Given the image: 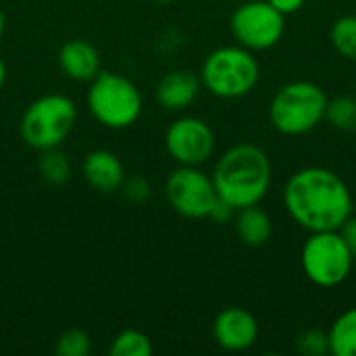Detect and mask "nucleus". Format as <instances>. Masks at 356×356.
I'll list each match as a JSON object with an SVG mask.
<instances>
[{
  "mask_svg": "<svg viewBox=\"0 0 356 356\" xmlns=\"http://www.w3.org/2000/svg\"><path fill=\"white\" fill-rule=\"evenodd\" d=\"M165 148L177 165L200 167L215 152V134L207 121L198 117H181L169 125Z\"/></svg>",
  "mask_w": 356,
  "mask_h": 356,
  "instance_id": "nucleus-10",
  "label": "nucleus"
},
{
  "mask_svg": "<svg viewBox=\"0 0 356 356\" xmlns=\"http://www.w3.org/2000/svg\"><path fill=\"white\" fill-rule=\"evenodd\" d=\"M81 171H83L86 181L94 190L104 192V194L117 192L125 179V169H123V163L119 161V156L115 152L102 150V148L92 150L83 159Z\"/></svg>",
  "mask_w": 356,
  "mask_h": 356,
  "instance_id": "nucleus-14",
  "label": "nucleus"
},
{
  "mask_svg": "<svg viewBox=\"0 0 356 356\" xmlns=\"http://www.w3.org/2000/svg\"><path fill=\"white\" fill-rule=\"evenodd\" d=\"M325 121L338 131H356V96H336L327 100Z\"/></svg>",
  "mask_w": 356,
  "mask_h": 356,
  "instance_id": "nucleus-19",
  "label": "nucleus"
},
{
  "mask_svg": "<svg viewBox=\"0 0 356 356\" xmlns=\"http://www.w3.org/2000/svg\"><path fill=\"white\" fill-rule=\"evenodd\" d=\"M4 27H6V19H4V13H2V8H0V38H2V33H4Z\"/></svg>",
  "mask_w": 356,
  "mask_h": 356,
  "instance_id": "nucleus-28",
  "label": "nucleus"
},
{
  "mask_svg": "<svg viewBox=\"0 0 356 356\" xmlns=\"http://www.w3.org/2000/svg\"><path fill=\"white\" fill-rule=\"evenodd\" d=\"M202 81L198 75L175 69L165 73L156 83V100L167 111H184L188 108L200 94Z\"/></svg>",
  "mask_w": 356,
  "mask_h": 356,
  "instance_id": "nucleus-13",
  "label": "nucleus"
},
{
  "mask_svg": "<svg viewBox=\"0 0 356 356\" xmlns=\"http://www.w3.org/2000/svg\"><path fill=\"white\" fill-rule=\"evenodd\" d=\"M165 196L171 209L186 219H209L217 190L213 177L202 173L198 167L179 165L165 181Z\"/></svg>",
  "mask_w": 356,
  "mask_h": 356,
  "instance_id": "nucleus-9",
  "label": "nucleus"
},
{
  "mask_svg": "<svg viewBox=\"0 0 356 356\" xmlns=\"http://www.w3.org/2000/svg\"><path fill=\"white\" fill-rule=\"evenodd\" d=\"M296 350L305 356L330 355V336L321 330H305L296 338Z\"/></svg>",
  "mask_w": 356,
  "mask_h": 356,
  "instance_id": "nucleus-22",
  "label": "nucleus"
},
{
  "mask_svg": "<svg viewBox=\"0 0 356 356\" xmlns=\"http://www.w3.org/2000/svg\"><path fill=\"white\" fill-rule=\"evenodd\" d=\"M111 356H150L152 355V342L144 332L138 330H125L117 334L108 348Z\"/></svg>",
  "mask_w": 356,
  "mask_h": 356,
  "instance_id": "nucleus-20",
  "label": "nucleus"
},
{
  "mask_svg": "<svg viewBox=\"0 0 356 356\" xmlns=\"http://www.w3.org/2000/svg\"><path fill=\"white\" fill-rule=\"evenodd\" d=\"M300 265L311 284L319 288H336L348 280L355 257L340 229L313 232L300 250Z\"/></svg>",
  "mask_w": 356,
  "mask_h": 356,
  "instance_id": "nucleus-7",
  "label": "nucleus"
},
{
  "mask_svg": "<svg viewBox=\"0 0 356 356\" xmlns=\"http://www.w3.org/2000/svg\"><path fill=\"white\" fill-rule=\"evenodd\" d=\"M38 171L48 186H63L71 177V163L58 148H48L40 152Z\"/></svg>",
  "mask_w": 356,
  "mask_h": 356,
  "instance_id": "nucleus-17",
  "label": "nucleus"
},
{
  "mask_svg": "<svg viewBox=\"0 0 356 356\" xmlns=\"http://www.w3.org/2000/svg\"><path fill=\"white\" fill-rule=\"evenodd\" d=\"M234 40L252 50H269L280 44L286 31V15L275 10L267 0L242 2L229 19Z\"/></svg>",
  "mask_w": 356,
  "mask_h": 356,
  "instance_id": "nucleus-8",
  "label": "nucleus"
},
{
  "mask_svg": "<svg viewBox=\"0 0 356 356\" xmlns=\"http://www.w3.org/2000/svg\"><path fill=\"white\" fill-rule=\"evenodd\" d=\"M271 161L254 144H236L221 154L213 169L217 196L236 211L261 204L271 186Z\"/></svg>",
  "mask_w": 356,
  "mask_h": 356,
  "instance_id": "nucleus-2",
  "label": "nucleus"
},
{
  "mask_svg": "<svg viewBox=\"0 0 356 356\" xmlns=\"http://www.w3.org/2000/svg\"><path fill=\"white\" fill-rule=\"evenodd\" d=\"M213 338L223 350H248L259 340V321L246 309L227 307L213 321Z\"/></svg>",
  "mask_w": 356,
  "mask_h": 356,
  "instance_id": "nucleus-11",
  "label": "nucleus"
},
{
  "mask_svg": "<svg viewBox=\"0 0 356 356\" xmlns=\"http://www.w3.org/2000/svg\"><path fill=\"white\" fill-rule=\"evenodd\" d=\"M54 350L58 356H88L92 350V340L81 330H67L58 336Z\"/></svg>",
  "mask_w": 356,
  "mask_h": 356,
  "instance_id": "nucleus-21",
  "label": "nucleus"
},
{
  "mask_svg": "<svg viewBox=\"0 0 356 356\" xmlns=\"http://www.w3.org/2000/svg\"><path fill=\"white\" fill-rule=\"evenodd\" d=\"M330 355L356 356V307L344 311L330 327Z\"/></svg>",
  "mask_w": 356,
  "mask_h": 356,
  "instance_id": "nucleus-16",
  "label": "nucleus"
},
{
  "mask_svg": "<svg viewBox=\"0 0 356 356\" xmlns=\"http://www.w3.org/2000/svg\"><path fill=\"white\" fill-rule=\"evenodd\" d=\"M288 215L307 232L340 229L353 215L348 184L332 169L305 167L290 175L284 186Z\"/></svg>",
  "mask_w": 356,
  "mask_h": 356,
  "instance_id": "nucleus-1",
  "label": "nucleus"
},
{
  "mask_svg": "<svg viewBox=\"0 0 356 356\" xmlns=\"http://www.w3.org/2000/svg\"><path fill=\"white\" fill-rule=\"evenodd\" d=\"M275 10H280L282 15H294V13H298L305 4H307V0H267Z\"/></svg>",
  "mask_w": 356,
  "mask_h": 356,
  "instance_id": "nucleus-26",
  "label": "nucleus"
},
{
  "mask_svg": "<svg viewBox=\"0 0 356 356\" xmlns=\"http://www.w3.org/2000/svg\"><path fill=\"white\" fill-rule=\"evenodd\" d=\"M340 234H342V238H344V242H346L350 254L355 257L356 261V217L350 215V217L346 219V223L340 227Z\"/></svg>",
  "mask_w": 356,
  "mask_h": 356,
  "instance_id": "nucleus-25",
  "label": "nucleus"
},
{
  "mask_svg": "<svg viewBox=\"0 0 356 356\" xmlns=\"http://www.w3.org/2000/svg\"><path fill=\"white\" fill-rule=\"evenodd\" d=\"M234 225H236V234L240 242L250 248H259L267 244L273 234L271 217L259 204L238 209L234 215Z\"/></svg>",
  "mask_w": 356,
  "mask_h": 356,
  "instance_id": "nucleus-15",
  "label": "nucleus"
},
{
  "mask_svg": "<svg viewBox=\"0 0 356 356\" xmlns=\"http://www.w3.org/2000/svg\"><path fill=\"white\" fill-rule=\"evenodd\" d=\"M261 77V65L252 50L236 44L213 50L200 69L202 88L223 100H236L250 94Z\"/></svg>",
  "mask_w": 356,
  "mask_h": 356,
  "instance_id": "nucleus-4",
  "label": "nucleus"
},
{
  "mask_svg": "<svg viewBox=\"0 0 356 356\" xmlns=\"http://www.w3.org/2000/svg\"><path fill=\"white\" fill-rule=\"evenodd\" d=\"M330 40L342 58L356 63V15L338 17L332 25Z\"/></svg>",
  "mask_w": 356,
  "mask_h": 356,
  "instance_id": "nucleus-18",
  "label": "nucleus"
},
{
  "mask_svg": "<svg viewBox=\"0 0 356 356\" xmlns=\"http://www.w3.org/2000/svg\"><path fill=\"white\" fill-rule=\"evenodd\" d=\"M58 67L63 75L73 81H92L102 71L100 52L88 40H69L58 50Z\"/></svg>",
  "mask_w": 356,
  "mask_h": 356,
  "instance_id": "nucleus-12",
  "label": "nucleus"
},
{
  "mask_svg": "<svg viewBox=\"0 0 356 356\" xmlns=\"http://www.w3.org/2000/svg\"><path fill=\"white\" fill-rule=\"evenodd\" d=\"M234 215H236V209H234L232 204H227L225 200L217 198V202H215V207H213L209 219H213V221H217V223H225V221L234 219Z\"/></svg>",
  "mask_w": 356,
  "mask_h": 356,
  "instance_id": "nucleus-24",
  "label": "nucleus"
},
{
  "mask_svg": "<svg viewBox=\"0 0 356 356\" xmlns=\"http://www.w3.org/2000/svg\"><path fill=\"white\" fill-rule=\"evenodd\" d=\"M92 117L108 129H125L142 115V94L138 86L113 71H100L88 90Z\"/></svg>",
  "mask_w": 356,
  "mask_h": 356,
  "instance_id": "nucleus-6",
  "label": "nucleus"
},
{
  "mask_svg": "<svg viewBox=\"0 0 356 356\" xmlns=\"http://www.w3.org/2000/svg\"><path fill=\"white\" fill-rule=\"evenodd\" d=\"M327 94L321 86L298 79L282 86L269 104V121L284 136H305L325 121Z\"/></svg>",
  "mask_w": 356,
  "mask_h": 356,
  "instance_id": "nucleus-3",
  "label": "nucleus"
},
{
  "mask_svg": "<svg viewBox=\"0 0 356 356\" xmlns=\"http://www.w3.org/2000/svg\"><path fill=\"white\" fill-rule=\"evenodd\" d=\"M119 190H123L125 198H127L129 202H134V204H142V202H146L148 196H150V186H148V181L142 179V177L123 179V184H121Z\"/></svg>",
  "mask_w": 356,
  "mask_h": 356,
  "instance_id": "nucleus-23",
  "label": "nucleus"
},
{
  "mask_svg": "<svg viewBox=\"0 0 356 356\" xmlns=\"http://www.w3.org/2000/svg\"><path fill=\"white\" fill-rule=\"evenodd\" d=\"M154 2H165L167 4V2H177V0H154Z\"/></svg>",
  "mask_w": 356,
  "mask_h": 356,
  "instance_id": "nucleus-29",
  "label": "nucleus"
},
{
  "mask_svg": "<svg viewBox=\"0 0 356 356\" xmlns=\"http://www.w3.org/2000/svg\"><path fill=\"white\" fill-rule=\"evenodd\" d=\"M77 121L75 102L63 94H46L35 98L23 113L19 123V134L23 142L42 152L48 148H58Z\"/></svg>",
  "mask_w": 356,
  "mask_h": 356,
  "instance_id": "nucleus-5",
  "label": "nucleus"
},
{
  "mask_svg": "<svg viewBox=\"0 0 356 356\" xmlns=\"http://www.w3.org/2000/svg\"><path fill=\"white\" fill-rule=\"evenodd\" d=\"M4 81H6V65H4V60H2V56H0V90H2Z\"/></svg>",
  "mask_w": 356,
  "mask_h": 356,
  "instance_id": "nucleus-27",
  "label": "nucleus"
}]
</instances>
